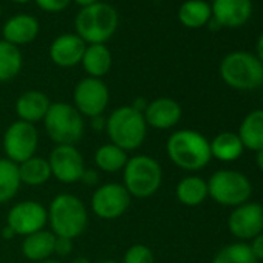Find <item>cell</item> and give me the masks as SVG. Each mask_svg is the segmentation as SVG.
<instances>
[{
    "mask_svg": "<svg viewBox=\"0 0 263 263\" xmlns=\"http://www.w3.org/2000/svg\"><path fill=\"white\" fill-rule=\"evenodd\" d=\"M144 115L132 105L116 107L105 118V134L108 143L128 152L138 151L147 138Z\"/></svg>",
    "mask_w": 263,
    "mask_h": 263,
    "instance_id": "1",
    "label": "cell"
},
{
    "mask_svg": "<svg viewBox=\"0 0 263 263\" xmlns=\"http://www.w3.org/2000/svg\"><path fill=\"white\" fill-rule=\"evenodd\" d=\"M166 152L177 167L187 172L201 171L212 160L209 140L192 128L175 130L167 138Z\"/></svg>",
    "mask_w": 263,
    "mask_h": 263,
    "instance_id": "2",
    "label": "cell"
},
{
    "mask_svg": "<svg viewBox=\"0 0 263 263\" xmlns=\"http://www.w3.org/2000/svg\"><path fill=\"white\" fill-rule=\"evenodd\" d=\"M48 226L56 237L76 240L88 226V209L74 194H58L47 208Z\"/></svg>",
    "mask_w": 263,
    "mask_h": 263,
    "instance_id": "3",
    "label": "cell"
},
{
    "mask_svg": "<svg viewBox=\"0 0 263 263\" xmlns=\"http://www.w3.org/2000/svg\"><path fill=\"white\" fill-rule=\"evenodd\" d=\"M163 167L151 155L138 154L128 157L122 169V186L132 198L146 200L154 197L163 184Z\"/></svg>",
    "mask_w": 263,
    "mask_h": 263,
    "instance_id": "4",
    "label": "cell"
},
{
    "mask_svg": "<svg viewBox=\"0 0 263 263\" xmlns=\"http://www.w3.org/2000/svg\"><path fill=\"white\" fill-rule=\"evenodd\" d=\"M119 25V16L113 5L99 2L84 7L74 17V33L87 44H105L113 37Z\"/></svg>",
    "mask_w": 263,
    "mask_h": 263,
    "instance_id": "5",
    "label": "cell"
},
{
    "mask_svg": "<svg viewBox=\"0 0 263 263\" xmlns=\"http://www.w3.org/2000/svg\"><path fill=\"white\" fill-rule=\"evenodd\" d=\"M42 122L56 146H76L85 134V118L68 102H51Z\"/></svg>",
    "mask_w": 263,
    "mask_h": 263,
    "instance_id": "6",
    "label": "cell"
},
{
    "mask_svg": "<svg viewBox=\"0 0 263 263\" xmlns=\"http://www.w3.org/2000/svg\"><path fill=\"white\" fill-rule=\"evenodd\" d=\"M220 76L234 90H254L263 85V64L248 51H232L220 64Z\"/></svg>",
    "mask_w": 263,
    "mask_h": 263,
    "instance_id": "7",
    "label": "cell"
},
{
    "mask_svg": "<svg viewBox=\"0 0 263 263\" xmlns=\"http://www.w3.org/2000/svg\"><path fill=\"white\" fill-rule=\"evenodd\" d=\"M208 192L215 203L237 208L251 198L252 184L249 178L238 171L220 169L208 180Z\"/></svg>",
    "mask_w": 263,
    "mask_h": 263,
    "instance_id": "8",
    "label": "cell"
},
{
    "mask_svg": "<svg viewBox=\"0 0 263 263\" xmlns=\"http://www.w3.org/2000/svg\"><path fill=\"white\" fill-rule=\"evenodd\" d=\"M2 147L5 152V158L10 161L21 164L28 158L36 155L39 147V132L34 124L25 121H13L4 134Z\"/></svg>",
    "mask_w": 263,
    "mask_h": 263,
    "instance_id": "9",
    "label": "cell"
},
{
    "mask_svg": "<svg viewBox=\"0 0 263 263\" xmlns=\"http://www.w3.org/2000/svg\"><path fill=\"white\" fill-rule=\"evenodd\" d=\"M132 197L122 183L110 181L102 183L95 187L90 198L91 212L101 220H116L121 218L130 208Z\"/></svg>",
    "mask_w": 263,
    "mask_h": 263,
    "instance_id": "10",
    "label": "cell"
},
{
    "mask_svg": "<svg viewBox=\"0 0 263 263\" xmlns=\"http://www.w3.org/2000/svg\"><path fill=\"white\" fill-rule=\"evenodd\" d=\"M110 102V90L102 79L82 78L73 90V105L84 118L104 115Z\"/></svg>",
    "mask_w": 263,
    "mask_h": 263,
    "instance_id": "11",
    "label": "cell"
},
{
    "mask_svg": "<svg viewBox=\"0 0 263 263\" xmlns=\"http://www.w3.org/2000/svg\"><path fill=\"white\" fill-rule=\"evenodd\" d=\"M7 226L21 237L42 231L48 226L47 208L36 200L17 201L7 214Z\"/></svg>",
    "mask_w": 263,
    "mask_h": 263,
    "instance_id": "12",
    "label": "cell"
},
{
    "mask_svg": "<svg viewBox=\"0 0 263 263\" xmlns=\"http://www.w3.org/2000/svg\"><path fill=\"white\" fill-rule=\"evenodd\" d=\"M47 160L51 169V177L62 184L79 183L87 169L85 160L76 146H54Z\"/></svg>",
    "mask_w": 263,
    "mask_h": 263,
    "instance_id": "13",
    "label": "cell"
},
{
    "mask_svg": "<svg viewBox=\"0 0 263 263\" xmlns=\"http://www.w3.org/2000/svg\"><path fill=\"white\" fill-rule=\"evenodd\" d=\"M229 232L240 241H251L255 235L263 232V206L260 203L246 201L229 214Z\"/></svg>",
    "mask_w": 263,
    "mask_h": 263,
    "instance_id": "14",
    "label": "cell"
},
{
    "mask_svg": "<svg viewBox=\"0 0 263 263\" xmlns=\"http://www.w3.org/2000/svg\"><path fill=\"white\" fill-rule=\"evenodd\" d=\"M143 115L149 128L169 130L181 121L183 108L174 98L161 96L149 101Z\"/></svg>",
    "mask_w": 263,
    "mask_h": 263,
    "instance_id": "15",
    "label": "cell"
},
{
    "mask_svg": "<svg viewBox=\"0 0 263 263\" xmlns=\"http://www.w3.org/2000/svg\"><path fill=\"white\" fill-rule=\"evenodd\" d=\"M87 44L76 33H64L50 45V59L61 68H73L81 65Z\"/></svg>",
    "mask_w": 263,
    "mask_h": 263,
    "instance_id": "16",
    "label": "cell"
},
{
    "mask_svg": "<svg viewBox=\"0 0 263 263\" xmlns=\"http://www.w3.org/2000/svg\"><path fill=\"white\" fill-rule=\"evenodd\" d=\"M212 21L218 27L238 28L245 25L252 14L251 0H214L211 4Z\"/></svg>",
    "mask_w": 263,
    "mask_h": 263,
    "instance_id": "17",
    "label": "cell"
},
{
    "mask_svg": "<svg viewBox=\"0 0 263 263\" xmlns=\"http://www.w3.org/2000/svg\"><path fill=\"white\" fill-rule=\"evenodd\" d=\"M41 33V25L39 21L31 16V14H14L11 16L2 28V34H4V41L16 45V47H22V45H28L33 41H36V37Z\"/></svg>",
    "mask_w": 263,
    "mask_h": 263,
    "instance_id": "18",
    "label": "cell"
},
{
    "mask_svg": "<svg viewBox=\"0 0 263 263\" xmlns=\"http://www.w3.org/2000/svg\"><path fill=\"white\" fill-rule=\"evenodd\" d=\"M50 105H51V101L44 91L27 90L16 99L14 110H16L17 119L36 125L37 122L44 121Z\"/></svg>",
    "mask_w": 263,
    "mask_h": 263,
    "instance_id": "19",
    "label": "cell"
},
{
    "mask_svg": "<svg viewBox=\"0 0 263 263\" xmlns=\"http://www.w3.org/2000/svg\"><path fill=\"white\" fill-rule=\"evenodd\" d=\"M54 240H56V235L50 229L37 231L34 234L24 237V240L21 243V252L27 260H30L33 263H39V261L53 258Z\"/></svg>",
    "mask_w": 263,
    "mask_h": 263,
    "instance_id": "20",
    "label": "cell"
},
{
    "mask_svg": "<svg viewBox=\"0 0 263 263\" xmlns=\"http://www.w3.org/2000/svg\"><path fill=\"white\" fill-rule=\"evenodd\" d=\"M81 65L88 78L102 79L113 65V56L110 48L105 44H93L87 45Z\"/></svg>",
    "mask_w": 263,
    "mask_h": 263,
    "instance_id": "21",
    "label": "cell"
},
{
    "mask_svg": "<svg viewBox=\"0 0 263 263\" xmlns=\"http://www.w3.org/2000/svg\"><path fill=\"white\" fill-rule=\"evenodd\" d=\"M237 135L245 149L254 152L263 149V108L252 110L243 118Z\"/></svg>",
    "mask_w": 263,
    "mask_h": 263,
    "instance_id": "22",
    "label": "cell"
},
{
    "mask_svg": "<svg viewBox=\"0 0 263 263\" xmlns=\"http://www.w3.org/2000/svg\"><path fill=\"white\" fill-rule=\"evenodd\" d=\"M175 197L181 204L187 208L200 206L209 197L208 181L197 175H187L178 181L175 187Z\"/></svg>",
    "mask_w": 263,
    "mask_h": 263,
    "instance_id": "23",
    "label": "cell"
},
{
    "mask_svg": "<svg viewBox=\"0 0 263 263\" xmlns=\"http://www.w3.org/2000/svg\"><path fill=\"white\" fill-rule=\"evenodd\" d=\"M178 21L183 27L191 30H198L212 21L211 4L206 0H186L178 8Z\"/></svg>",
    "mask_w": 263,
    "mask_h": 263,
    "instance_id": "24",
    "label": "cell"
},
{
    "mask_svg": "<svg viewBox=\"0 0 263 263\" xmlns=\"http://www.w3.org/2000/svg\"><path fill=\"white\" fill-rule=\"evenodd\" d=\"M21 183L28 187H41L47 184L51 178V169L48 160L44 157H31L27 161L17 164Z\"/></svg>",
    "mask_w": 263,
    "mask_h": 263,
    "instance_id": "25",
    "label": "cell"
},
{
    "mask_svg": "<svg viewBox=\"0 0 263 263\" xmlns=\"http://www.w3.org/2000/svg\"><path fill=\"white\" fill-rule=\"evenodd\" d=\"M209 146H211L212 158L223 163H231L238 160L245 151L238 135L234 134V132H221V134L212 138V141H209Z\"/></svg>",
    "mask_w": 263,
    "mask_h": 263,
    "instance_id": "26",
    "label": "cell"
},
{
    "mask_svg": "<svg viewBox=\"0 0 263 263\" xmlns=\"http://www.w3.org/2000/svg\"><path fill=\"white\" fill-rule=\"evenodd\" d=\"M127 160H128V154L111 143H105V144L99 146L93 155L95 167L104 174L122 172Z\"/></svg>",
    "mask_w": 263,
    "mask_h": 263,
    "instance_id": "27",
    "label": "cell"
},
{
    "mask_svg": "<svg viewBox=\"0 0 263 263\" xmlns=\"http://www.w3.org/2000/svg\"><path fill=\"white\" fill-rule=\"evenodd\" d=\"M24 65L19 47L0 39V82H10L19 76Z\"/></svg>",
    "mask_w": 263,
    "mask_h": 263,
    "instance_id": "28",
    "label": "cell"
},
{
    "mask_svg": "<svg viewBox=\"0 0 263 263\" xmlns=\"http://www.w3.org/2000/svg\"><path fill=\"white\" fill-rule=\"evenodd\" d=\"M21 186L22 183L17 164L8 158H0V204L14 200Z\"/></svg>",
    "mask_w": 263,
    "mask_h": 263,
    "instance_id": "29",
    "label": "cell"
},
{
    "mask_svg": "<svg viewBox=\"0 0 263 263\" xmlns=\"http://www.w3.org/2000/svg\"><path fill=\"white\" fill-rule=\"evenodd\" d=\"M212 263H258L246 241L229 243L218 249Z\"/></svg>",
    "mask_w": 263,
    "mask_h": 263,
    "instance_id": "30",
    "label": "cell"
},
{
    "mask_svg": "<svg viewBox=\"0 0 263 263\" xmlns=\"http://www.w3.org/2000/svg\"><path fill=\"white\" fill-rule=\"evenodd\" d=\"M121 263H155V255L147 245L135 243L125 249Z\"/></svg>",
    "mask_w": 263,
    "mask_h": 263,
    "instance_id": "31",
    "label": "cell"
},
{
    "mask_svg": "<svg viewBox=\"0 0 263 263\" xmlns=\"http://www.w3.org/2000/svg\"><path fill=\"white\" fill-rule=\"evenodd\" d=\"M34 2L42 11L56 14V13L67 10L68 5L71 4V0H34Z\"/></svg>",
    "mask_w": 263,
    "mask_h": 263,
    "instance_id": "32",
    "label": "cell"
},
{
    "mask_svg": "<svg viewBox=\"0 0 263 263\" xmlns=\"http://www.w3.org/2000/svg\"><path fill=\"white\" fill-rule=\"evenodd\" d=\"M73 241L71 238H65V237H56L54 240V255L65 258L73 252Z\"/></svg>",
    "mask_w": 263,
    "mask_h": 263,
    "instance_id": "33",
    "label": "cell"
},
{
    "mask_svg": "<svg viewBox=\"0 0 263 263\" xmlns=\"http://www.w3.org/2000/svg\"><path fill=\"white\" fill-rule=\"evenodd\" d=\"M82 184L88 186V187H98L101 184V172L98 169H85L82 177H81V181Z\"/></svg>",
    "mask_w": 263,
    "mask_h": 263,
    "instance_id": "34",
    "label": "cell"
},
{
    "mask_svg": "<svg viewBox=\"0 0 263 263\" xmlns=\"http://www.w3.org/2000/svg\"><path fill=\"white\" fill-rule=\"evenodd\" d=\"M252 254L255 255L257 260H263V232H260L258 235H255L251 243H248Z\"/></svg>",
    "mask_w": 263,
    "mask_h": 263,
    "instance_id": "35",
    "label": "cell"
},
{
    "mask_svg": "<svg viewBox=\"0 0 263 263\" xmlns=\"http://www.w3.org/2000/svg\"><path fill=\"white\" fill-rule=\"evenodd\" d=\"M90 127L96 132H102L105 130V116L104 115H99V116H95V118H90Z\"/></svg>",
    "mask_w": 263,
    "mask_h": 263,
    "instance_id": "36",
    "label": "cell"
},
{
    "mask_svg": "<svg viewBox=\"0 0 263 263\" xmlns=\"http://www.w3.org/2000/svg\"><path fill=\"white\" fill-rule=\"evenodd\" d=\"M147 99H144V98H137L135 101H134V104H130L132 107H134V108H137L138 111H144L146 110V107H147Z\"/></svg>",
    "mask_w": 263,
    "mask_h": 263,
    "instance_id": "37",
    "label": "cell"
},
{
    "mask_svg": "<svg viewBox=\"0 0 263 263\" xmlns=\"http://www.w3.org/2000/svg\"><path fill=\"white\" fill-rule=\"evenodd\" d=\"M257 58L263 64V31H261V34L258 36V41H257Z\"/></svg>",
    "mask_w": 263,
    "mask_h": 263,
    "instance_id": "38",
    "label": "cell"
},
{
    "mask_svg": "<svg viewBox=\"0 0 263 263\" xmlns=\"http://www.w3.org/2000/svg\"><path fill=\"white\" fill-rule=\"evenodd\" d=\"M2 237L5 238V240H11V238H14L16 237V234L13 232V229H10L7 224L4 226V229H2Z\"/></svg>",
    "mask_w": 263,
    "mask_h": 263,
    "instance_id": "39",
    "label": "cell"
},
{
    "mask_svg": "<svg viewBox=\"0 0 263 263\" xmlns=\"http://www.w3.org/2000/svg\"><path fill=\"white\" fill-rule=\"evenodd\" d=\"M255 164H257V167L263 172V149L255 152Z\"/></svg>",
    "mask_w": 263,
    "mask_h": 263,
    "instance_id": "40",
    "label": "cell"
},
{
    "mask_svg": "<svg viewBox=\"0 0 263 263\" xmlns=\"http://www.w3.org/2000/svg\"><path fill=\"white\" fill-rule=\"evenodd\" d=\"M71 2H74L76 5L84 8V7H88V5H93V4L99 2V0H71Z\"/></svg>",
    "mask_w": 263,
    "mask_h": 263,
    "instance_id": "41",
    "label": "cell"
},
{
    "mask_svg": "<svg viewBox=\"0 0 263 263\" xmlns=\"http://www.w3.org/2000/svg\"><path fill=\"white\" fill-rule=\"evenodd\" d=\"M70 263H90V260L84 255H79V257H74Z\"/></svg>",
    "mask_w": 263,
    "mask_h": 263,
    "instance_id": "42",
    "label": "cell"
},
{
    "mask_svg": "<svg viewBox=\"0 0 263 263\" xmlns=\"http://www.w3.org/2000/svg\"><path fill=\"white\" fill-rule=\"evenodd\" d=\"M13 4H17V5H25V4H30L31 0H11Z\"/></svg>",
    "mask_w": 263,
    "mask_h": 263,
    "instance_id": "43",
    "label": "cell"
},
{
    "mask_svg": "<svg viewBox=\"0 0 263 263\" xmlns=\"http://www.w3.org/2000/svg\"><path fill=\"white\" fill-rule=\"evenodd\" d=\"M98 263H121L118 260H113V258H104V260H99Z\"/></svg>",
    "mask_w": 263,
    "mask_h": 263,
    "instance_id": "44",
    "label": "cell"
},
{
    "mask_svg": "<svg viewBox=\"0 0 263 263\" xmlns=\"http://www.w3.org/2000/svg\"><path fill=\"white\" fill-rule=\"evenodd\" d=\"M39 263H64L58 258H48V260H44V261H39Z\"/></svg>",
    "mask_w": 263,
    "mask_h": 263,
    "instance_id": "45",
    "label": "cell"
},
{
    "mask_svg": "<svg viewBox=\"0 0 263 263\" xmlns=\"http://www.w3.org/2000/svg\"><path fill=\"white\" fill-rule=\"evenodd\" d=\"M0 16H2V7H0Z\"/></svg>",
    "mask_w": 263,
    "mask_h": 263,
    "instance_id": "46",
    "label": "cell"
},
{
    "mask_svg": "<svg viewBox=\"0 0 263 263\" xmlns=\"http://www.w3.org/2000/svg\"><path fill=\"white\" fill-rule=\"evenodd\" d=\"M261 87H263V85H261Z\"/></svg>",
    "mask_w": 263,
    "mask_h": 263,
    "instance_id": "47",
    "label": "cell"
}]
</instances>
